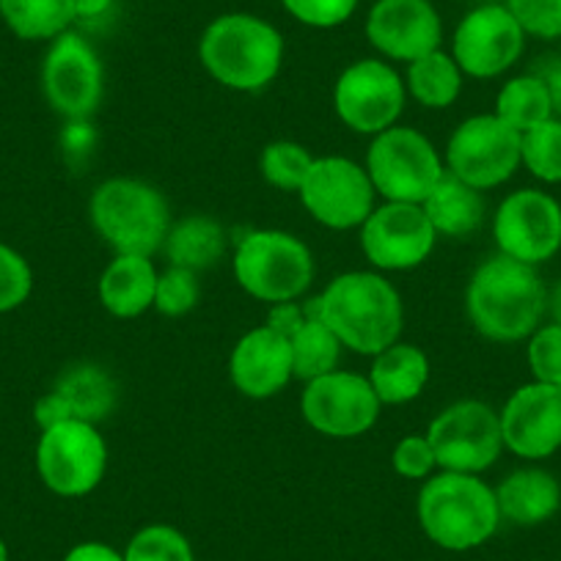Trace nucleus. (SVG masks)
Segmentation results:
<instances>
[{"instance_id":"nucleus-1","label":"nucleus","mask_w":561,"mask_h":561,"mask_svg":"<svg viewBox=\"0 0 561 561\" xmlns=\"http://www.w3.org/2000/svg\"><path fill=\"white\" fill-rule=\"evenodd\" d=\"M306 314L320 317L339 342L358 355H377L399 342L402 333V298L391 280L369 270L342 273L325 293L306 306Z\"/></svg>"},{"instance_id":"nucleus-2","label":"nucleus","mask_w":561,"mask_h":561,"mask_svg":"<svg viewBox=\"0 0 561 561\" xmlns=\"http://www.w3.org/2000/svg\"><path fill=\"white\" fill-rule=\"evenodd\" d=\"M548 306V289L537 267L499 256L479 264L466 293L471 325L490 342H520L539 328Z\"/></svg>"},{"instance_id":"nucleus-3","label":"nucleus","mask_w":561,"mask_h":561,"mask_svg":"<svg viewBox=\"0 0 561 561\" xmlns=\"http://www.w3.org/2000/svg\"><path fill=\"white\" fill-rule=\"evenodd\" d=\"M204 69L231 91H262L284 64V36L256 14H224L213 20L198 42Z\"/></svg>"},{"instance_id":"nucleus-4","label":"nucleus","mask_w":561,"mask_h":561,"mask_svg":"<svg viewBox=\"0 0 561 561\" xmlns=\"http://www.w3.org/2000/svg\"><path fill=\"white\" fill-rule=\"evenodd\" d=\"M421 528L446 550H471L488 542L501 523L495 490L477 473L444 471L419 493Z\"/></svg>"},{"instance_id":"nucleus-5","label":"nucleus","mask_w":561,"mask_h":561,"mask_svg":"<svg viewBox=\"0 0 561 561\" xmlns=\"http://www.w3.org/2000/svg\"><path fill=\"white\" fill-rule=\"evenodd\" d=\"M91 226L116 253L152 256L171 231V207L149 182L105 180L91 196Z\"/></svg>"},{"instance_id":"nucleus-6","label":"nucleus","mask_w":561,"mask_h":561,"mask_svg":"<svg viewBox=\"0 0 561 561\" xmlns=\"http://www.w3.org/2000/svg\"><path fill=\"white\" fill-rule=\"evenodd\" d=\"M234 278L251 298L293 304L314 280V259L309 245L289 231L259 229L237 245Z\"/></svg>"},{"instance_id":"nucleus-7","label":"nucleus","mask_w":561,"mask_h":561,"mask_svg":"<svg viewBox=\"0 0 561 561\" xmlns=\"http://www.w3.org/2000/svg\"><path fill=\"white\" fill-rule=\"evenodd\" d=\"M366 174L386 202L421 204L446 169L427 135L413 127H388L371 140Z\"/></svg>"},{"instance_id":"nucleus-8","label":"nucleus","mask_w":561,"mask_h":561,"mask_svg":"<svg viewBox=\"0 0 561 561\" xmlns=\"http://www.w3.org/2000/svg\"><path fill=\"white\" fill-rule=\"evenodd\" d=\"M107 446L94 424L69 419L42 430L36 444V471L47 490L64 499L89 495L105 479Z\"/></svg>"},{"instance_id":"nucleus-9","label":"nucleus","mask_w":561,"mask_h":561,"mask_svg":"<svg viewBox=\"0 0 561 561\" xmlns=\"http://www.w3.org/2000/svg\"><path fill=\"white\" fill-rule=\"evenodd\" d=\"M435 460L444 471L482 473L493 466L504 449L501 415L479 399H462L435 415L427 430Z\"/></svg>"},{"instance_id":"nucleus-10","label":"nucleus","mask_w":561,"mask_h":561,"mask_svg":"<svg viewBox=\"0 0 561 561\" xmlns=\"http://www.w3.org/2000/svg\"><path fill=\"white\" fill-rule=\"evenodd\" d=\"M523 135L495 113L471 116L446 144V169L477 191H490L510 180L520 165Z\"/></svg>"},{"instance_id":"nucleus-11","label":"nucleus","mask_w":561,"mask_h":561,"mask_svg":"<svg viewBox=\"0 0 561 561\" xmlns=\"http://www.w3.org/2000/svg\"><path fill=\"white\" fill-rule=\"evenodd\" d=\"M42 89L56 113L85 122L100 107L105 72L94 47L75 31L56 36L42 64Z\"/></svg>"},{"instance_id":"nucleus-12","label":"nucleus","mask_w":561,"mask_h":561,"mask_svg":"<svg viewBox=\"0 0 561 561\" xmlns=\"http://www.w3.org/2000/svg\"><path fill=\"white\" fill-rule=\"evenodd\" d=\"M380 404L369 377L336 369L306 382L300 413L311 430L342 440L369 433L380 415Z\"/></svg>"},{"instance_id":"nucleus-13","label":"nucleus","mask_w":561,"mask_h":561,"mask_svg":"<svg viewBox=\"0 0 561 561\" xmlns=\"http://www.w3.org/2000/svg\"><path fill=\"white\" fill-rule=\"evenodd\" d=\"M333 107L344 127L360 135H380L393 127L404 107V83L397 69L377 58L355 61L339 75Z\"/></svg>"},{"instance_id":"nucleus-14","label":"nucleus","mask_w":561,"mask_h":561,"mask_svg":"<svg viewBox=\"0 0 561 561\" xmlns=\"http://www.w3.org/2000/svg\"><path fill=\"white\" fill-rule=\"evenodd\" d=\"M298 193L311 218L328 229H355L375 213V185L366 169L347 158H314Z\"/></svg>"},{"instance_id":"nucleus-15","label":"nucleus","mask_w":561,"mask_h":561,"mask_svg":"<svg viewBox=\"0 0 561 561\" xmlns=\"http://www.w3.org/2000/svg\"><path fill=\"white\" fill-rule=\"evenodd\" d=\"M495 245L523 264L548 262L561 248V204L542 191H515L493 218Z\"/></svg>"},{"instance_id":"nucleus-16","label":"nucleus","mask_w":561,"mask_h":561,"mask_svg":"<svg viewBox=\"0 0 561 561\" xmlns=\"http://www.w3.org/2000/svg\"><path fill=\"white\" fill-rule=\"evenodd\" d=\"M526 47V34L501 3H484L460 20L451 39V56L462 75L488 80L515 67Z\"/></svg>"},{"instance_id":"nucleus-17","label":"nucleus","mask_w":561,"mask_h":561,"mask_svg":"<svg viewBox=\"0 0 561 561\" xmlns=\"http://www.w3.org/2000/svg\"><path fill=\"white\" fill-rule=\"evenodd\" d=\"M438 231L421 204L386 202L360 226V248L380 270H413L427 262Z\"/></svg>"},{"instance_id":"nucleus-18","label":"nucleus","mask_w":561,"mask_h":561,"mask_svg":"<svg viewBox=\"0 0 561 561\" xmlns=\"http://www.w3.org/2000/svg\"><path fill=\"white\" fill-rule=\"evenodd\" d=\"M504 449L523 460H545L561 449V388L548 382L520 386L501 410Z\"/></svg>"},{"instance_id":"nucleus-19","label":"nucleus","mask_w":561,"mask_h":561,"mask_svg":"<svg viewBox=\"0 0 561 561\" xmlns=\"http://www.w3.org/2000/svg\"><path fill=\"white\" fill-rule=\"evenodd\" d=\"M366 39L391 61H415L440 50L444 23L433 0H375L366 18Z\"/></svg>"},{"instance_id":"nucleus-20","label":"nucleus","mask_w":561,"mask_h":561,"mask_svg":"<svg viewBox=\"0 0 561 561\" xmlns=\"http://www.w3.org/2000/svg\"><path fill=\"white\" fill-rule=\"evenodd\" d=\"M229 377L242 397H275L295 377L289 339L267 325L248 331L231 350Z\"/></svg>"},{"instance_id":"nucleus-21","label":"nucleus","mask_w":561,"mask_h":561,"mask_svg":"<svg viewBox=\"0 0 561 561\" xmlns=\"http://www.w3.org/2000/svg\"><path fill=\"white\" fill-rule=\"evenodd\" d=\"M154 289H158V270L149 256L116 253V259L100 275L96 293L105 311L118 320H133L154 309Z\"/></svg>"},{"instance_id":"nucleus-22","label":"nucleus","mask_w":561,"mask_h":561,"mask_svg":"<svg viewBox=\"0 0 561 561\" xmlns=\"http://www.w3.org/2000/svg\"><path fill=\"white\" fill-rule=\"evenodd\" d=\"M495 501H499L501 517L517 526H537L559 512L561 488L553 473L542 468H523L499 484Z\"/></svg>"},{"instance_id":"nucleus-23","label":"nucleus","mask_w":561,"mask_h":561,"mask_svg":"<svg viewBox=\"0 0 561 561\" xmlns=\"http://www.w3.org/2000/svg\"><path fill=\"white\" fill-rule=\"evenodd\" d=\"M369 382L382 404H408L430 382V358L415 344H391L375 355Z\"/></svg>"},{"instance_id":"nucleus-24","label":"nucleus","mask_w":561,"mask_h":561,"mask_svg":"<svg viewBox=\"0 0 561 561\" xmlns=\"http://www.w3.org/2000/svg\"><path fill=\"white\" fill-rule=\"evenodd\" d=\"M53 391L64 402L69 419L85 421V424H94V427L113 413L118 397L116 380L111 377V371L96 364L69 366L58 377Z\"/></svg>"},{"instance_id":"nucleus-25","label":"nucleus","mask_w":561,"mask_h":561,"mask_svg":"<svg viewBox=\"0 0 561 561\" xmlns=\"http://www.w3.org/2000/svg\"><path fill=\"white\" fill-rule=\"evenodd\" d=\"M421 209L430 218L433 229L446 237H468L482 226L484 220V198L482 191L466 185L455 174L446 171L438 185L433 187Z\"/></svg>"},{"instance_id":"nucleus-26","label":"nucleus","mask_w":561,"mask_h":561,"mask_svg":"<svg viewBox=\"0 0 561 561\" xmlns=\"http://www.w3.org/2000/svg\"><path fill=\"white\" fill-rule=\"evenodd\" d=\"M163 251L169 253V262L174 267L198 273L224 259L226 231L218 220L207 218V215H191L180 224H171Z\"/></svg>"},{"instance_id":"nucleus-27","label":"nucleus","mask_w":561,"mask_h":561,"mask_svg":"<svg viewBox=\"0 0 561 561\" xmlns=\"http://www.w3.org/2000/svg\"><path fill=\"white\" fill-rule=\"evenodd\" d=\"M0 18L20 39L53 42L75 23V3L72 0H0Z\"/></svg>"},{"instance_id":"nucleus-28","label":"nucleus","mask_w":561,"mask_h":561,"mask_svg":"<svg viewBox=\"0 0 561 561\" xmlns=\"http://www.w3.org/2000/svg\"><path fill=\"white\" fill-rule=\"evenodd\" d=\"M408 91L413 100L424 107H449L462 91V69L457 67L455 56L444 50H433L427 56L415 58L408 67Z\"/></svg>"},{"instance_id":"nucleus-29","label":"nucleus","mask_w":561,"mask_h":561,"mask_svg":"<svg viewBox=\"0 0 561 561\" xmlns=\"http://www.w3.org/2000/svg\"><path fill=\"white\" fill-rule=\"evenodd\" d=\"M289 347H293V375L309 382L328 371H336L344 344L320 317L306 314L304 325L289 336Z\"/></svg>"},{"instance_id":"nucleus-30","label":"nucleus","mask_w":561,"mask_h":561,"mask_svg":"<svg viewBox=\"0 0 561 561\" xmlns=\"http://www.w3.org/2000/svg\"><path fill=\"white\" fill-rule=\"evenodd\" d=\"M495 116L510 124L517 133H528L537 124L553 118V105H550L548 85L539 75H523L512 78L495 96Z\"/></svg>"},{"instance_id":"nucleus-31","label":"nucleus","mask_w":561,"mask_h":561,"mask_svg":"<svg viewBox=\"0 0 561 561\" xmlns=\"http://www.w3.org/2000/svg\"><path fill=\"white\" fill-rule=\"evenodd\" d=\"M520 163L531 171L537 180L548 185L561 182V122L548 118L534 129L523 133Z\"/></svg>"},{"instance_id":"nucleus-32","label":"nucleus","mask_w":561,"mask_h":561,"mask_svg":"<svg viewBox=\"0 0 561 561\" xmlns=\"http://www.w3.org/2000/svg\"><path fill=\"white\" fill-rule=\"evenodd\" d=\"M314 158L295 140H273L262 152V174L278 191H300Z\"/></svg>"},{"instance_id":"nucleus-33","label":"nucleus","mask_w":561,"mask_h":561,"mask_svg":"<svg viewBox=\"0 0 561 561\" xmlns=\"http://www.w3.org/2000/svg\"><path fill=\"white\" fill-rule=\"evenodd\" d=\"M124 561H196L193 559V548L171 526H147L140 528L127 545Z\"/></svg>"},{"instance_id":"nucleus-34","label":"nucleus","mask_w":561,"mask_h":561,"mask_svg":"<svg viewBox=\"0 0 561 561\" xmlns=\"http://www.w3.org/2000/svg\"><path fill=\"white\" fill-rule=\"evenodd\" d=\"M198 304V280L193 270L171 264L163 275H158L154 289V309L163 317H185Z\"/></svg>"},{"instance_id":"nucleus-35","label":"nucleus","mask_w":561,"mask_h":561,"mask_svg":"<svg viewBox=\"0 0 561 561\" xmlns=\"http://www.w3.org/2000/svg\"><path fill=\"white\" fill-rule=\"evenodd\" d=\"M34 289V273L23 253L0 242V314L20 309Z\"/></svg>"},{"instance_id":"nucleus-36","label":"nucleus","mask_w":561,"mask_h":561,"mask_svg":"<svg viewBox=\"0 0 561 561\" xmlns=\"http://www.w3.org/2000/svg\"><path fill=\"white\" fill-rule=\"evenodd\" d=\"M506 9L523 34L537 39H561V0H506Z\"/></svg>"},{"instance_id":"nucleus-37","label":"nucleus","mask_w":561,"mask_h":561,"mask_svg":"<svg viewBox=\"0 0 561 561\" xmlns=\"http://www.w3.org/2000/svg\"><path fill=\"white\" fill-rule=\"evenodd\" d=\"M528 366H531L534 380L561 388V325L553 322L531 333Z\"/></svg>"},{"instance_id":"nucleus-38","label":"nucleus","mask_w":561,"mask_h":561,"mask_svg":"<svg viewBox=\"0 0 561 561\" xmlns=\"http://www.w3.org/2000/svg\"><path fill=\"white\" fill-rule=\"evenodd\" d=\"M298 23L309 28H339L358 9V0H280Z\"/></svg>"},{"instance_id":"nucleus-39","label":"nucleus","mask_w":561,"mask_h":561,"mask_svg":"<svg viewBox=\"0 0 561 561\" xmlns=\"http://www.w3.org/2000/svg\"><path fill=\"white\" fill-rule=\"evenodd\" d=\"M391 462L393 471L404 479H427L435 471V466H438L427 435H408V438L399 440Z\"/></svg>"},{"instance_id":"nucleus-40","label":"nucleus","mask_w":561,"mask_h":561,"mask_svg":"<svg viewBox=\"0 0 561 561\" xmlns=\"http://www.w3.org/2000/svg\"><path fill=\"white\" fill-rule=\"evenodd\" d=\"M304 320H306V311L300 309L295 300L293 304H275L267 314V328H273V331H278L280 336L289 339L300 325H304Z\"/></svg>"},{"instance_id":"nucleus-41","label":"nucleus","mask_w":561,"mask_h":561,"mask_svg":"<svg viewBox=\"0 0 561 561\" xmlns=\"http://www.w3.org/2000/svg\"><path fill=\"white\" fill-rule=\"evenodd\" d=\"M34 419L36 424H39V430H50L56 427V424H61V421H69V413L67 408H64L61 399H58V393L50 391L36 402Z\"/></svg>"},{"instance_id":"nucleus-42","label":"nucleus","mask_w":561,"mask_h":561,"mask_svg":"<svg viewBox=\"0 0 561 561\" xmlns=\"http://www.w3.org/2000/svg\"><path fill=\"white\" fill-rule=\"evenodd\" d=\"M64 561H124L122 553L111 548V545H102V542H83V545H75Z\"/></svg>"},{"instance_id":"nucleus-43","label":"nucleus","mask_w":561,"mask_h":561,"mask_svg":"<svg viewBox=\"0 0 561 561\" xmlns=\"http://www.w3.org/2000/svg\"><path fill=\"white\" fill-rule=\"evenodd\" d=\"M75 3V23H94L111 12L113 0H72Z\"/></svg>"},{"instance_id":"nucleus-44","label":"nucleus","mask_w":561,"mask_h":561,"mask_svg":"<svg viewBox=\"0 0 561 561\" xmlns=\"http://www.w3.org/2000/svg\"><path fill=\"white\" fill-rule=\"evenodd\" d=\"M539 78H542L545 85H548L553 113H559V116H561V61L553 64V67H550L545 75H539Z\"/></svg>"},{"instance_id":"nucleus-45","label":"nucleus","mask_w":561,"mask_h":561,"mask_svg":"<svg viewBox=\"0 0 561 561\" xmlns=\"http://www.w3.org/2000/svg\"><path fill=\"white\" fill-rule=\"evenodd\" d=\"M550 311H553V322L556 325H561V280L559 284H556V289H553V295H550Z\"/></svg>"},{"instance_id":"nucleus-46","label":"nucleus","mask_w":561,"mask_h":561,"mask_svg":"<svg viewBox=\"0 0 561 561\" xmlns=\"http://www.w3.org/2000/svg\"><path fill=\"white\" fill-rule=\"evenodd\" d=\"M0 561H9V548L3 539H0Z\"/></svg>"}]
</instances>
